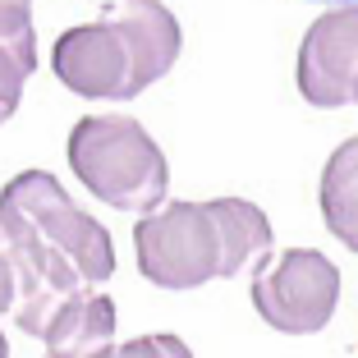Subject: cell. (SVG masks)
Masks as SVG:
<instances>
[{
    "label": "cell",
    "instance_id": "obj_8",
    "mask_svg": "<svg viewBox=\"0 0 358 358\" xmlns=\"http://www.w3.org/2000/svg\"><path fill=\"white\" fill-rule=\"evenodd\" d=\"M322 221L327 230L345 243L349 253H358V138H345L327 157L322 170Z\"/></svg>",
    "mask_w": 358,
    "mask_h": 358
},
{
    "label": "cell",
    "instance_id": "obj_2",
    "mask_svg": "<svg viewBox=\"0 0 358 358\" xmlns=\"http://www.w3.org/2000/svg\"><path fill=\"white\" fill-rule=\"evenodd\" d=\"M0 225L19 248L23 299L37 289L78 294L96 289L115 271V243L96 216H87L55 175L23 170L0 189Z\"/></svg>",
    "mask_w": 358,
    "mask_h": 358
},
{
    "label": "cell",
    "instance_id": "obj_14",
    "mask_svg": "<svg viewBox=\"0 0 358 358\" xmlns=\"http://www.w3.org/2000/svg\"><path fill=\"white\" fill-rule=\"evenodd\" d=\"M0 358H10V345H5V331H0Z\"/></svg>",
    "mask_w": 358,
    "mask_h": 358
},
{
    "label": "cell",
    "instance_id": "obj_9",
    "mask_svg": "<svg viewBox=\"0 0 358 358\" xmlns=\"http://www.w3.org/2000/svg\"><path fill=\"white\" fill-rule=\"evenodd\" d=\"M32 69H37V60L23 51H14V46L0 42V124L19 110L23 101V83L32 78Z\"/></svg>",
    "mask_w": 358,
    "mask_h": 358
},
{
    "label": "cell",
    "instance_id": "obj_11",
    "mask_svg": "<svg viewBox=\"0 0 358 358\" xmlns=\"http://www.w3.org/2000/svg\"><path fill=\"white\" fill-rule=\"evenodd\" d=\"M23 285H28V275H23L19 248H14V239L0 225V317H14V308L23 299Z\"/></svg>",
    "mask_w": 358,
    "mask_h": 358
},
{
    "label": "cell",
    "instance_id": "obj_5",
    "mask_svg": "<svg viewBox=\"0 0 358 358\" xmlns=\"http://www.w3.org/2000/svg\"><path fill=\"white\" fill-rule=\"evenodd\" d=\"M340 303V266L317 248H285L253 275V308L280 336H317Z\"/></svg>",
    "mask_w": 358,
    "mask_h": 358
},
{
    "label": "cell",
    "instance_id": "obj_7",
    "mask_svg": "<svg viewBox=\"0 0 358 358\" xmlns=\"http://www.w3.org/2000/svg\"><path fill=\"white\" fill-rule=\"evenodd\" d=\"M46 358H101L115 349V303L101 289H78L60 299L42 327Z\"/></svg>",
    "mask_w": 358,
    "mask_h": 358
},
{
    "label": "cell",
    "instance_id": "obj_10",
    "mask_svg": "<svg viewBox=\"0 0 358 358\" xmlns=\"http://www.w3.org/2000/svg\"><path fill=\"white\" fill-rule=\"evenodd\" d=\"M0 42L37 60V32H32V0H0Z\"/></svg>",
    "mask_w": 358,
    "mask_h": 358
},
{
    "label": "cell",
    "instance_id": "obj_12",
    "mask_svg": "<svg viewBox=\"0 0 358 358\" xmlns=\"http://www.w3.org/2000/svg\"><path fill=\"white\" fill-rule=\"evenodd\" d=\"M101 358H193V349L184 345L179 336H170V331H157V336L124 340V345H115L110 354H101Z\"/></svg>",
    "mask_w": 358,
    "mask_h": 358
},
{
    "label": "cell",
    "instance_id": "obj_1",
    "mask_svg": "<svg viewBox=\"0 0 358 358\" xmlns=\"http://www.w3.org/2000/svg\"><path fill=\"white\" fill-rule=\"evenodd\" d=\"M138 271L157 289H198L207 280H230L243 266L266 262L271 221L243 198L166 202L134 225Z\"/></svg>",
    "mask_w": 358,
    "mask_h": 358
},
{
    "label": "cell",
    "instance_id": "obj_13",
    "mask_svg": "<svg viewBox=\"0 0 358 358\" xmlns=\"http://www.w3.org/2000/svg\"><path fill=\"white\" fill-rule=\"evenodd\" d=\"M317 5H331V10H345V5H358V0H317Z\"/></svg>",
    "mask_w": 358,
    "mask_h": 358
},
{
    "label": "cell",
    "instance_id": "obj_4",
    "mask_svg": "<svg viewBox=\"0 0 358 358\" xmlns=\"http://www.w3.org/2000/svg\"><path fill=\"white\" fill-rule=\"evenodd\" d=\"M69 170L83 179L96 202L115 211H148L166 207L170 166L166 152L134 115H87L69 129Z\"/></svg>",
    "mask_w": 358,
    "mask_h": 358
},
{
    "label": "cell",
    "instance_id": "obj_6",
    "mask_svg": "<svg viewBox=\"0 0 358 358\" xmlns=\"http://www.w3.org/2000/svg\"><path fill=\"white\" fill-rule=\"evenodd\" d=\"M299 92L317 110H340L358 92V5L327 10L299 42Z\"/></svg>",
    "mask_w": 358,
    "mask_h": 358
},
{
    "label": "cell",
    "instance_id": "obj_3",
    "mask_svg": "<svg viewBox=\"0 0 358 358\" xmlns=\"http://www.w3.org/2000/svg\"><path fill=\"white\" fill-rule=\"evenodd\" d=\"M184 32L161 0H110L92 23L60 32L51 74L87 101H134L179 60Z\"/></svg>",
    "mask_w": 358,
    "mask_h": 358
}]
</instances>
